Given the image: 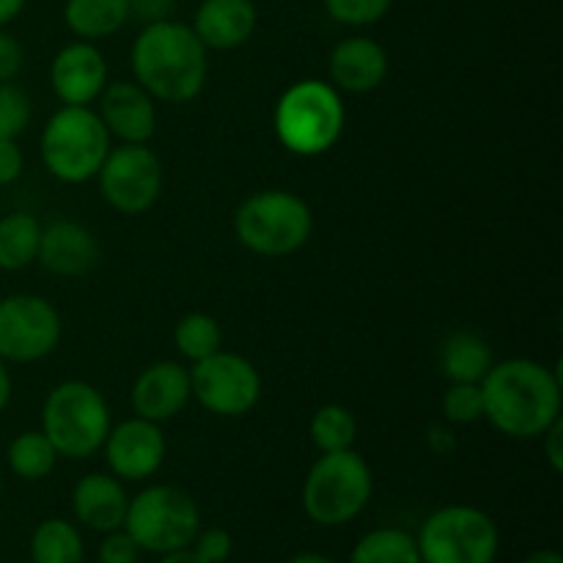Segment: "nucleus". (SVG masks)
Returning a JSON list of instances; mask_svg holds the SVG:
<instances>
[{
    "label": "nucleus",
    "mask_w": 563,
    "mask_h": 563,
    "mask_svg": "<svg viewBox=\"0 0 563 563\" xmlns=\"http://www.w3.org/2000/svg\"><path fill=\"white\" fill-rule=\"evenodd\" d=\"M394 0H324V9L341 25H374L390 11Z\"/></svg>",
    "instance_id": "7c9ffc66"
},
{
    "label": "nucleus",
    "mask_w": 563,
    "mask_h": 563,
    "mask_svg": "<svg viewBox=\"0 0 563 563\" xmlns=\"http://www.w3.org/2000/svg\"><path fill=\"white\" fill-rule=\"evenodd\" d=\"M25 66V49L11 33L0 27V82H11Z\"/></svg>",
    "instance_id": "72a5a7b5"
},
{
    "label": "nucleus",
    "mask_w": 563,
    "mask_h": 563,
    "mask_svg": "<svg viewBox=\"0 0 563 563\" xmlns=\"http://www.w3.org/2000/svg\"><path fill=\"white\" fill-rule=\"evenodd\" d=\"M350 563H421L418 542L405 528H374L357 539Z\"/></svg>",
    "instance_id": "393cba45"
},
{
    "label": "nucleus",
    "mask_w": 563,
    "mask_h": 563,
    "mask_svg": "<svg viewBox=\"0 0 563 563\" xmlns=\"http://www.w3.org/2000/svg\"><path fill=\"white\" fill-rule=\"evenodd\" d=\"M110 407L102 390L82 379L55 385L42 407V432L66 460H91L108 438Z\"/></svg>",
    "instance_id": "423d86ee"
},
{
    "label": "nucleus",
    "mask_w": 563,
    "mask_h": 563,
    "mask_svg": "<svg viewBox=\"0 0 563 563\" xmlns=\"http://www.w3.org/2000/svg\"><path fill=\"white\" fill-rule=\"evenodd\" d=\"M522 563H563L559 550H537V553L528 555Z\"/></svg>",
    "instance_id": "79ce46f5"
},
{
    "label": "nucleus",
    "mask_w": 563,
    "mask_h": 563,
    "mask_svg": "<svg viewBox=\"0 0 563 563\" xmlns=\"http://www.w3.org/2000/svg\"><path fill=\"white\" fill-rule=\"evenodd\" d=\"M25 168V157L16 141H0V187L14 185Z\"/></svg>",
    "instance_id": "f704fd0d"
},
{
    "label": "nucleus",
    "mask_w": 563,
    "mask_h": 563,
    "mask_svg": "<svg viewBox=\"0 0 563 563\" xmlns=\"http://www.w3.org/2000/svg\"><path fill=\"white\" fill-rule=\"evenodd\" d=\"M174 344L185 361L198 363L203 361V357L214 355L218 350H223V330H220L218 319L209 317V313H185V317L176 322Z\"/></svg>",
    "instance_id": "bb28decb"
},
{
    "label": "nucleus",
    "mask_w": 563,
    "mask_h": 563,
    "mask_svg": "<svg viewBox=\"0 0 563 563\" xmlns=\"http://www.w3.org/2000/svg\"><path fill=\"white\" fill-rule=\"evenodd\" d=\"M192 399L218 418H242L262 399V374L247 357L218 350L192 363Z\"/></svg>",
    "instance_id": "9d476101"
},
{
    "label": "nucleus",
    "mask_w": 563,
    "mask_h": 563,
    "mask_svg": "<svg viewBox=\"0 0 563 563\" xmlns=\"http://www.w3.org/2000/svg\"><path fill=\"white\" fill-rule=\"evenodd\" d=\"M289 563H335V561H330L328 555L322 553H300L295 555V559H289Z\"/></svg>",
    "instance_id": "37998d69"
},
{
    "label": "nucleus",
    "mask_w": 563,
    "mask_h": 563,
    "mask_svg": "<svg viewBox=\"0 0 563 563\" xmlns=\"http://www.w3.org/2000/svg\"><path fill=\"white\" fill-rule=\"evenodd\" d=\"M11 390H14V385H11V372H9V363L0 361V412L9 407L11 401Z\"/></svg>",
    "instance_id": "ea45409f"
},
{
    "label": "nucleus",
    "mask_w": 563,
    "mask_h": 563,
    "mask_svg": "<svg viewBox=\"0 0 563 563\" xmlns=\"http://www.w3.org/2000/svg\"><path fill=\"white\" fill-rule=\"evenodd\" d=\"M482 394L484 418L506 438L537 440L561 418V374L531 357L493 363Z\"/></svg>",
    "instance_id": "f257e3e1"
},
{
    "label": "nucleus",
    "mask_w": 563,
    "mask_h": 563,
    "mask_svg": "<svg viewBox=\"0 0 563 563\" xmlns=\"http://www.w3.org/2000/svg\"><path fill=\"white\" fill-rule=\"evenodd\" d=\"M49 86L64 104H91L108 86V60L93 42H71L49 64Z\"/></svg>",
    "instance_id": "2eb2a0df"
},
{
    "label": "nucleus",
    "mask_w": 563,
    "mask_h": 563,
    "mask_svg": "<svg viewBox=\"0 0 563 563\" xmlns=\"http://www.w3.org/2000/svg\"><path fill=\"white\" fill-rule=\"evenodd\" d=\"M190 548L196 550V555H201L207 563H225L229 561L231 550H234V539H231V533L225 531V528L212 526V528H201V531L196 533V539H192Z\"/></svg>",
    "instance_id": "2f4dec72"
},
{
    "label": "nucleus",
    "mask_w": 563,
    "mask_h": 563,
    "mask_svg": "<svg viewBox=\"0 0 563 563\" xmlns=\"http://www.w3.org/2000/svg\"><path fill=\"white\" fill-rule=\"evenodd\" d=\"M97 555L99 563H137V559H141V548H137V542L124 531V528H119V531L104 533Z\"/></svg>",
    "instance_id": "473e14b6"
},
{
    "label": "nucleus",
    "mask_w": 563,
    "mask_h": 563,
    "mask_svg": "<svg viewBox=\"0 0 563 563\" xmlns=\"http://www.w3.org/2000/svg\"><path fill=\"white\" fill-rule=\"evenodd\" d=\"M36 262H42L44 269L60 278H80L97 267L99 242L86 225L75 220H55V223L42 225Z\"/></svg>",
    "instance_id": "f3484780"
},
{
    "label": "nucleus",
    "mask_w": 563,
    "mask_h": 563,
    "mask_svg": "<svg viewBox=\"0 0 563 563\" xmlns=\"http://www.w3.org/2000/svg\"><path fill=\"white\" fill-rule=\"evenodd\" d=\"M330 80L344 93H368L388 77L390 60L379 42L368 36H350L330 53Z\"/></svg>",
    "instance_id": "a211bd4d"
},
{
    "label": "nucleus",
    "mask_w": 563,
    "mask_h": 563,
    "mask_svg": "<svg viewBox=\"0 0 563 563\" xmlns=\"http://www.w3.org/2000/svg\"><path fill=\"white\" fill-rule=\"evenodd\" d=\"M192 399L190 368L176 361H157L137 374L132 385V412L146 421H174Z\"/></svg>",
    "instance_id": "4468645a"
},
{
    "label": "nucleus",
    "mask_w": 563,
    "mask_h": 563,
    "mask_svg": "<svg viewBox=\"0 0 563 563\" xmlns=\"http://www.w3.org/2000/svg\"><path fill=\"white\" fill-rule=\"evenodd\" d=\"M99 119L121 143H148L157 132V104L135 80H115L99 93Z\"/></svg>",
    "instance_id": "dca6fc26"
},
{
    "label": "nucleus",
    "mask_w": 563,
    "mask_h": 563,
    "mask_svg": "<svg viewBox=\"0 0 563 563\" xmlns=\"http://www.w3.org/2000/svg\"><path fill=\"white\" fill-rule=\"evenodd\" d=\"M132 75L154 102L185 104L207 86L209 49L185 22H152L132 44Z\"/></svg>",
    "instance_id": "f03ea898"
},
{
    "label": "nucleus",
    "mask_w": 563,
    "mask_h": 563,
    "mask_svg": "<svg viewBox=\"0 0 563 563\" xmlns=\"http://www.w3.org/2000/svg\"><path fill=\"white\" fill-rule=\"evenodd\" d=\"M0 493H3V482H0Z\"/></svg>",
    "instance_id": "c03bdc74"
},
{
    "label": "nucleus",
    "mask_w": 563,
    "mask_h": 563,
    "mask_svg": "<svg viewBox=\"0 0 563 563\" xmlns=\"http://www.w3.org/2000/svg\"><path fill=\"white\" fill-rule=\"evenodd\" d=\"M416 542L421 563H495L500 553L498 522L467 504L432 511Z\"/></svg>",
    "instance_id": "1a4fd4ad"
},
{
    "label": "nucleus",
    "mask_w": 563,
    "mask_h": 563,
    "mask_svg": "<svg viewBox=\"0 0 563 563\" xmlns=\"http://www.w3.org/2000/svg\"><path fill=\"white\" fill-rule=\"evenodd\" d=\"M82 559H86V544L75 522L60 517L38 522L31 537L33 563H82Z\"/></svg>",
    "instance_id": "b1692460"
},
{
    "label": "nucleus",
    "mask_w": 563,
    "mask_h": 563,
    "mask_svg": "<svg viewBox=\"0 0 563 563\" xmlns=\"http://www.w3.org/2000/svg\"><path fill=\"white\" fill-rule=\"evenodd\" d=\"M42 223L27 212H11L0 218V269L20 273L38 256Z\"/></svg>",
    "instance_id": "5701e85b"
},
{
    "label": "nucleus",
    "mask_w": 563,
    "mask_h": 563,
    "mask_svg": "<svg viewBox=\"0 0 563 563\" xmlns=\"http://www.w3.org/2000/svg\"><path fill=\"white\" fill-rule=\"evenodd\" d=\"M542 438H544V456H548L550 467H553V473H561L563 471V418H559V421H555Z\"/></svg>",
    "instance_id": "e433bc0d"
},
{
    "label": "nucleus",
    "mask_w": 563,
    "mask_h": 563,
    "mask_svg": "<svg viewBox=\"0 0 563 563\" xmlns=\"http://www.w3.org/2000/svg\"><path fill=\"white\" fill-rule=\"evenodd\" d=\"M25 3L27 0H0V27L16 20L22 14V9H25Z\"/></svg>",
    "instance_id": "58836bf2"
},
{
    "label": "nucleus",
    "mask_w": 563,
    "mask_h": 563,
    "mask_svg": "<svg viewBox=\"0 0 563 563\" xmlns=\"http://www.w3.org/2000/svg\"><path fill=\"white\" fill-rule=\"evenodd\" d=\"M493 363V346L471 330H456L440 346V368L449 383H482Z\"/></svg>",
    "instance_id": "412c9836"
},
{
    "label": "nucleus",
    "mask_w": 563,
    "mask_h": 563,
    "mask_svg": "<svg viewBox=\"0 0 563 563\" xmlns=\"http://www.w3.org/2000/svg\"><path fill=\"white\" fill-rule=\"evenodd\" d=\"M275 135L286 152L297 157H319L339 143L346 124V108L333 82H295L275 104Z\"/></svg>",
    "instance_id": "7ed1b4c3"
},
{
    "label": "nucleus",
    "mask_w": 563,
    "mask_h": 563,
    "mask_svg": "<svg viewBox=\"0 0 563 563\" xmlns=\"http://www.w3.org/2000/svg\"><path fill=\"white\" fill-rule=\"evenodd\" d=\"M374 476L366 456L355 449L322 454L302 482V509L322 528H339L366 511Z\"/></svg>",
    "instance_id": "39448f33"
},
{
    "label": "nucleus",
    "mask_w": 563,
    "mask_h": 563,
    "mask_svg": "<svg viewBox=\"0 0 563 563\" xmlns=\"http://www.w3.org/2000/svg\"><path fill=\"white\" fill-rule=\"evenodd\" d=\"M31 124V99L14 82H0V141H16Z\"/></svg>",
    "instance_id": "c756f323"
},
{
    "label": "nucleus",
    "mask_w": 563,
    "mask_h": 563,
    "mask_svg": "<svg viewBox=\"0 0 563 563\" xmlns=\"http://www.w3.org/2000/svg\"><path fill=\"white\" fill-rule=\"evenodd\" d=\"M9 467L14 476H20L22 482H42L58 465V451L49 443L47 434L38 429V432H22L16 434L9 443Z\"/></svg>",
    "instance_id": "a878e982"
},
{
    "label": "nucleus",
    "mask_w": 563,
    "mask_h": 563,
    "mask_svg": "<svg viewBox=\"0 0 563 563\" xmlns=\"http://www.w3.org/2000/svg\"><path fill=\"white\" fill-rule=\"evenodd\" d=\"M126 3H130V16L141 20L143 25L170 20L176 9V0H126Z\"/></svg>",
    "instance_id": "c9c22d12"
},
{
    "label": "nucleus",
    "mask_w": 563,
    "mask_h": 563,
    "mask_svg": "<svg viewBox=\"0 0 563 563\" xmlns=\"http://www.w3.org/2000/svg\"><path fill=\"white\" fill-rule=\"evenodd\" d=\"M126 506H130V495H126L124 482L113 473H88L71 489L75 520L88 531L110 533L124 528Z\"/></svg>",
    "instance_id": "6ab92c4d"
},
{
    "label": "nucleus",
    "mask_w": 563,
    "mask_h": 563,
    "mask_svg": "<svg viewBox=\"0 0 563 563\" xmlns=\"http://www.w3.org/2000/svg\"><path fill=\"white\" fill-rule=\"evenodd\" d=\"M102 451L115 478H121V482H146L163 467L168 443H165L159 423L135 416L110 427Z\"/></svg>",
    "instance_id": "ddd939ff"
},
{
    "label": "nucleus",
    "mask_w": 563,
    "mask_h": 563,
    "mask_svg": "<svg viewBox=\"0 0 563 563\" xmlns=\"http://www.w3.org/2000/svg\"><path fill=\"white\" fill-rule=\"evenodd\" d=\"M311 207L291 190L253 192L234 212L236 240L256 256H291L311 240Z\"/></svg>",
    "instance_id": "0eeeda50"
},
{
    "label": "nucleus",
    "mask_w": 563,
    "mask_h": 563,
    "mask_svg": "<svg viewBox=\"0 0 563 563\" xmlns=\"http://www.w3.org/2000/svg\"><path fill=\"white\" fill-rule=\"evenodd\" d=\"M429 449L438 451V454H449V451L456 449V438L451 434V429L440 427V423H434V427H429Z\"/></svg>",
    "instance_id": "4c0bfd02"
},
{
    "label": "nucleus",
    "mask_w": 563,
    "mask_h": 563,
    "mask_svg": "<svg viewBox=\"0 0 563 563\" xmlns=\"http://www.w3.org/2000/svg\"><path fill=\"white\" fill-rule=\"evenodd\" d=\"M258 25L253 0H203L192 20V31L207 49H236L251 42Z\"/></svg>",
    "instance_id": "aec40b11"
},
{
    "label": "nucleus",
    "mask_w": 563,
    "mask_h": 563,
    "mask_svg": "<svg viewBox=\"0 0 563 563\" xmlns=\"http://www.w3.org/2000/svg\"><path fill=\"white\" fill-rule=\"evenodd\" d=\"M99 192L121 214H143L163 192V163L148 143L110 148L97 174Z\"/></svg>",
    "instance_id": "9b49d317"
},
{
    "label": "nucleus",
    "mask_w": 563,
    "mask_h": 563,
    "mask_svg": "<svg viewBox=\"0 0 563 563\" xmlns=\"http://www.w3.org/2000/svg\"><path fill=\"white\" fill-rule=\"evenodd\" d=\"M110 148L108 126L88 104H64L55 110L38 141L44 168L64 185L93 179Z\"/></svg>",
    "instance_id": "20e7f679"
},
{
    "label": "nucleus",
    "mask_w": 563,
    "mask_h": 563,
    "mask_svg": "<svg viewBox=\"0 0 563 563\" xmlns=\"http://www.w3.org/2000/svg\"><path fill=\"white\" fill-rule=\"evenodd\" d=\"M64 324L58 308L38 295L0 300V361L36 363L58 346Z\"/></svg>",
    "instance_id": "f8f14e48"
},
{
    "label": "nucleus",
    "mask_w": 563,
    "mask_h": 563,
    "mask_svg": "<svg viewBox=\"0 0 563 563\" xmlns=\"http://www.w3.org/2000/svg\"><path fill=\"white\" fill-rule=\"evenodd\" d=\"M64 20L66 27L82 42H99L126 25L130 3L126 0H66Z\"/></svg>",
    "instance_id": "4be33fe9"
},
{
    "label": "nucleus",
    "mask_w": 563,
    "mask_h": 563,
    "mask_svg": "<svg viewBox=\"0 0 563 563\" xmlns=\"http://www.w3.org/2000/svg\"><path fill=\"white\" fill-rule=\"evenodd\" d=\"M124 531L135 539L141 553H174L190 548L196 533L201 531V511L185 489L154 484L130 498Z\"/></svg>",
    "instance_id": "6e6552de"
},
{
    "label": "nucleus",
    "mask_w": 563,
    "mask_h": 563,
    "mask_svg": "<svg viewBox=\"0 0 563 563\" xmlns=\"http://www.w3.org/2000/svg\"><path fill=\"white\" fill-rule=\"evenodd\" d=\"M308 434H311V443L317 445L319 454L346 451L357 440V421L344 405H324L313 412Z\"/></svg>",
    "instance_id": "cd10ccee"
},
{
    "label": "nucleus",
    "mask_w": 563,
    "mask_h": 563,
    "mask_svg": "<svg viewBox=\"0 0 563 563\" xmlns=\"http://www.w3.org/2000/svg\"><path fill=\"white\" fill-rule=\"evenodd\" d=\"M157 563H207L201 555H196V550L185 548V550H174V553L159 555Z\"/></svg>",
    "instance_id": "a19ab883"
},
{
    "label": "nucleus",
    "mask_w": 563,
    "mask_h": 563,
    "mask_svg": "<svg viewBox=\"0 0 563 563\" xmlns=\"http://www.w3.org/2000/svg\"><path fill=\"white\" fill-rule=\"evenodd\" d=\"M443 416L449 423L467 427L484 418L482 383H451L443 396Z\"/></svg>",
    "instance_id": "c85d7f7f"
}]
</instances>
